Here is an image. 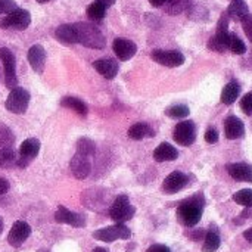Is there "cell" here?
Returning a JSON list of instances; mask_svg holds the SVG:
<instances>
[{
	"mask_svg": "<svg viewBox=\"0 0 252 252\" xmlns=\"http://www.w3.org/2000/svg\"><path fill=\"white\" fill-rule=\"evenodd\" d=\"M74 30L77 34V43L89 49H105L106 38L96 25L89 22H75Z\"/></svg>",
	"mask_w": 252,
	"mask_h": 252,
	"instance_id": "1",
	"label": "cell"
},
{
	"mask_svg": "<svg viewBox=\"0 0 252 252\" xmlns=\"http://www.w3.org/2000/svg\"><path fill=\"white\" fill-rule=\"evenodd\" d=\"M202 210H204V198L202 195L193 196L190 199L183 201L177 208V219L180 224L186 227L196 226L202 219Z\"/></svg>",
	"mask_w": 252,
	"mask_h": 252,
	"instance_id": "2",
	"label": "cell"
},
{
	"mask_svg": "<svg viewBox=\"0 0 252 252\" xmlns=\"http://www.w3.org/2000/svg\"><path fill=\"white\" fill-rule=\"evenodd\" d=\"M134 213H136V208L130 204L127 195L117 196L112 207L109 208V216L117 224H124L126 221L131 220Z\"/></svg>",
	"mask_w": 252,
	"mask_h": 252,
	"instance_id": "3",
	"label": "cell"
},
{
	"mask_svg": "<svg viewBox=\"0 0 252 252\" xmlns=\"http://www.w3.org/2000/svg\"><path fill=\"white\" fill-rule=\"evenodd\" d=\"M30 103V92L25 90L24 87H15L10 90L7 99H6V109L12 114L22 115L27 112Z\"/></svg>",
	"mask_w": 252,
	"mask_h": 252,
	"instance_id": "4",
	"label": "cell"
},
{
	"mask_svg": "<svg viewBox=\"0 0 252 252\" xmlns=\"http://www.w3.org/2000/svg\"><path fill=\"white\" fill-rule=\"evenodd\" d=\"M31 24V15L27 9L16 7L10 13H7L1 21L0 27L3 30H15V31H24Z\"/></svg>",
	"mask_w": 252,
	"mask_h": 252,
	"instance_id": "5",
	"label": "cell"
},
{
	"mask_svg": "<svg viewBox=\"0 0 252 252\" xmlns=\"http://www.w3.org/2000/svg\"><path fill=\"white\" fill-rule=\"evenodd\" d=\"M0 61L3 63L4 69V84L9 90L15 89L18 84V77H16V59L15 55L12 53L10 49L7 47H0Z\"/></svg>",
	"mask_w": 252,
	"mask_h": 252,
	"instance_id": "6",
	"label": "cell"
},
{
	"mask_svg": "<svg viewBox=\"0 0 252 252\" xmlns=\"http://www.w3.org/2000/svg\"><path fill=\"white\" fill-rule=\"evenodd\" d=\"M131 232L126 224H114L109 227L99 229L93 233V238L102 242H114L118 239H130Z\"/></svg>",
	"mask_w": 252,
	"mask_h": 252,
	"instance_id": "7",
	"label": "cell"
},
{
	"mask_svg": "<svg viewBox=\"0 0 252 252\" xmlns=\"http://www.w3.org/2000/svg\"><path fill=\"white\" fill-rule=\"evenodd\" d=\"M174 142L180 146H190L196 140V126L193 121L186 120L176 126L174 128Z\"/></svg>",
	"mask_w": 252,
	"mask_h": 252,
	"instance_id": "8",
	"label": "cell"
},
{
	"mask_svg": "<svg viewBox=\"0 0 252 252\" xmlns=\"http://www.w3.org/2000/svg\"><path fill=\"white\" fill-rule=\"evenodd\" d=\"M40 152V140L35 137H30L27 140L22 142L21 148H19V158H18V165L21 168L28 167V164L38 155Z\"/></svg>",
	"mask_w": 252,
	"mask_h": 252,
	"instance_id": "9",
	"label": "cell"
},
{
	"mask_svg": "<svg viewBox=\"0 0 252 252\" xmlns=\"http://www.w3.org/2000/svg\"><path fill=\"white\" fill-rule=\"evenodd\" d=\"M151 56L157 63L168 66V68H176L185 63L183 53L177 50H154Z\"/></svg>",
	"mask_w": 252,
	"mask_h": 252,
	"instance_id": "10",
	"label": "cell"
},
{
	"mask_svg": "<svg viewBox=\"0 0 252 252\" xmlns=\"http://www.w3.org/2000/svg\"><path fill=\"white\" fill-rule=\"evenodd\" d=\"M30 235H31V227H30V224H28L27 221L19 220V221H16V223L12 226L9 235H7V242H9L10 247L19 248V247L30 238Z\"/></svg>",
	"mask_w": 252,
	"mask_h": 252,
	"instance_id": "11",
	"label": "cell"
},
{
	"mask_svg": "<svg viewBox=\"0 0 252 252\" xmlns=\"http://www.w3.org/2000/svg\"><path fill=\"white\" fill-rule=\"evenodd\" d=\"M69 168H71V173L75 179L84 180L89 177V174L92 171V159L87 155L75 154L71 159Z\"/></svg>",
	"mask_w": 252,
	"mask_h": 252,
	"instance_id": "12",
	"label": "cell"
},
{
	"mask_svg": "<svg viewBox=\"0 0 252 252\" xmlns=\"http://www.w3.org/2000/svg\"><path fill=\"white\" fill-rule=\"evenodd\" d=\"M189 183V177L182 173V171H173L171 174H168L162 183V190L168 195H174L177 192H180L182 189H185Z\"/></svg>",
	"mask_w": 252,
	"mask_h": 252,
	"instance_id": "13",
	"label": "cell"
},
{
	"mask_svg": "<svg viewBox=\"0 0 252 252\" xmlns=\"http://www.w3.org/2000/svg\"><path fill=\"white\" fill-rule=\"evenodd\" d=\"M55 220L58 223L68 224V226H72V227H84L86 226V217L83 214L69 211L68 208L62 207V205L55 213Z\"/></svg>",
	"mask_w": 252,
	"mask_h": 252,
	"instance_id": "14",
	"label": "cell"
},
{
	"mask_svg": "<svg viewBox=\"0 0 252 252\" xmlns=\"http://www.w3.org/2000/svg\"><path fill=\"white\" fill-rule=\"evenodd\" d=\"M112 49H114V53L117 55V58L120 61H128L131 59L136 52H137V46L136 43H133L131 40L128 38H123V37H118L114 40L112 43Z\"/></svg>",
	"mask_w": 252,
	"mask_h": 252,
	"instance_id": "15",
	"label": "cell"
},
{
	"mask_svg": "<svg viewBox=\"0 0 252 252\" xmlns=\"http://www.w3.org/2000/svg\"><path fill=\"white\" fill-rule=\"evenodd\" d=\"M28 62L37 74H43L46 66V50L41 44H34L28 50Z\"/></svg>",
	"mask_w": 252,
	"mask_h": 252,
	"instance_id": "16",
	"label": "cell"
},
{
	"mask_svg": "<svg viewBox=\"0 0 252 252\" xmlns=\"http://www.w3.org/2000/svg\"><path fill=\"white\" fill-rule=\"evenodd\" d=\"M227 173L236 182H247L252 183V165L245 162H233L226 165Z\"/></svg>",
	"mask_w": 252,
	"mask_h": 252,
	"instance_id": "17",
	"label": "cell"
},
{
	"mask_svg": "<svg viewBox=\"0 0 252 252\" xmlns=\"http://www.w3.org/2000/svg\"><path fill=\"white\" fill-rule=\"evenodd\" d=\"M93 68L106 80H112L115 78V75L118 74V62L112 58H102L93 62Z\"/></svg>",
	"mask_w": 252,
	"mask_h": 252,
	"instance_id": "18",
	"label": "cell"
},
{
	"mask_svg": "<svg viewBox=\"0 0 252 252\" xmlns=\"http://www.w3.org/2000/svg\"><path fill=\"white\" fill-rule=\"evenodd\" d=\"M224 133L229 140H236L244 137L245 134V124L235 115H230L224 121Z\"/></svg>",
	"mask_w": 252,
	"mask_h": 252,
	"instance_id": "19",
	"label": "cell"
},
{
	"mask_svg": "<svg viewBox=\"0 0 252 252\" xmlns=\"http://www.w3.org/2000/svg\"><path fill=\"white\" fill-rule=\"evenodd\" d=\"M55 37L58 41H61L62 44L71 46L77 43V34L74 30V24H62L55 30Z\"/></svg>",
	"mask_w": 252,
	"mask_h": 252,
	"instance_id": "20",
	"label": "cell"
},
{
	"mask_svg": "<svg viewBox=\"0 0 252 252\" xmlns=\"http://www.w3.org/2000/svg\"><path fill=\"white\" fill-rule=\"evenodd\" d=\"M177 158H179V151H177L173 145H170V143H167V142L161 143V145L154 151V159H155L157 162L174 161V159H177Z\"/></svg>",
	"mask_w": 252,
	"mask_h": 252,
	"instance_id": "21",
	"label": "cell"
},
{
	"mask_svg": "<svg viewBox=\"0 0 252 252\" xmlns=\"http://www.w3.org/2000/svg\"><path fill=\"white\" fill-rule=\"evenodd\" d=\"M61 105H62L63 108L72 109L74 112H77V114L81 115V117H86L87 112H89L87 105H86L81 99L74 97V96H65V97H62V99H61Z\"/></svg>",
	"mask_w": 252,
	"mask_h": 252,
	"instance_id": "22",
	"label": "cell"
},
{
	"mask_svg": "<svg viewBox=\"0 0 252 252\" xmlns=\"http://www.w3.org/2000/svg\"><path fill=\"white\" fill-rule=\"evenodd\" d=\"M154 130L146 123H136L128 128V137L133 140H142L145 137H154Z\"/></svg>",
	"mask_w": 252,
	"mask_h": 252,
	"instance_id": "23",
	"label": "cell"
},
{
	"mask_svg": "<svg viewBox=\"0 0 252 252\" xmlns=\"http://www.w3.org/2000/svg\"><path fill=\"white\" fill-rule=\"evenodd\" d=\"M241 93V87L236 81H230L221 92V102L224 105H232Z\"/></svg>",
	"mask_w": 252,
	"mask_h": 252,
	"instance_id": "24",
	"label": "cell"
},
{
	"mask_svg": "<svg viewBox=\"0 0 252 252\" xmlns=\"http://www.w3.org/2000/svg\"><path fill=\"white\" fill-rule=\"evenodd\" d=\"M221 245V239H220V235L217 230L211 229L207 232L205 235V241H204V247H202V251L204 252H216Z\"/></svg>",
	"mask_w": 252,
	"mask_h": 252,
	"instance_id": "25",
	"label": "cell"
},
{
	"mask_svg": "<svg viewBox=\"0 0 252 252\" xmlns=\"http://www.w3.org/2000/svg\"><path fill=\"white\" fill-rule=\"evenodd\" d=\"M227 13L229 16L232 18H238V19H242L245 15H248V4L244 1V0H233L230 3V6L227 7Z\"/></svg>",
	"mask_w": 252,
	"mask_h": 252,
	"instance_id": "26",
	"label": "cell"
},
{
	"mask_svg": "<svg viewBox=\"0 0 252 252\" xmlns=\"http://www.w3.org/2000/svg\"><path fill=\"white\" fill-rule=\"evenodd\" d=\"M227 35H229V31L227 32H216V35L210 40V49L214 50V52H226L227 50Z\"/></svg>",
	"mask_w": 252,
	"mask_h": 252,
	"instance_id": "27",
	"label": "cell"
},
{
	"mask_svg": "<svg viewBox=\"0 0 252 252\" xmlns=\"http://www.w3.org/2000/svg\"><path fill=\"white\" fill-rule=\"evenodd\" d=\"M227 49L235 55H244L247 52L245 43L235 32H229L227 35Z\"/></svg>",
	"mask_w": 252,
	"mask_h": 252,
	"instance_id": "28",
	"label": "cell"
},
{
	"mask_svg": "<svg viewBox=\"0 0 252 252\" xmlns=\"http://www.w3.org/2000/svg\"><path fill=\"white\" fill-rule=\"evenodd\" d=\"M13 145H15V134L6 124L0 123V149L13 148Z\"/></svg>",
	"mask_w": 252,
	"mask_h": 252,
	"instance_id": "29",
	"label": "cell"
},
{
	"mask_svg": "<svg viewBox=\"0 0 252 252\" xmlns=\"http://www.w3.org/2000/svg\"><path fill=\"white\" fill-rule=\"evenodd\" d=\"M87 16L92 19V21H102L105 18V13H106V7L97 1H93L87 6V10H86Z\"/></svg>",
	"mask_w": 252,
	"mask_h": 252,
	"instance_id": "30",
	"label": "cell"
},
{
	"mask_svg": "<svg viewBox=\"0 0 252 252\" xmlns=\"http://www.w3.org/2000/svg\"><path fill=\"white\" fill-rule=\"evenodd\" d=\"M94 151H96V146H94V142L92 139H89V137L78 139V142H77V154L93 157Z\"/></svg>",
	"mask_w": 252,
	"mask_h": 252,
	"instance_id": "31",
	"label": "cell"
},
{
	"mask_svg": "<svg viewBox=\"0 0 252 252\" xmlns=\"http://www.w3.org/2000/svg\"><path fill=\"white\" fill-rule=\"evenodd\" d=\"M189 114H190V111L186 105H174V106H170L168 109H165V115L170 118H176V120L186 118V117H189Z\"/></svg>",
	"mask_w": 252,
	"mask_h": 252,
	"instance_id": "32",
	"label": "cell"
},
{
	"mask_svg": "<svg viewBox=\"0 0 252 252\" xmlns=\"http://www.w3.org/2000/svg\"><path fill=\"white\" fill-rule=\"evenodd\" d=\"M15 161H18V159H16V155L13 152V148L0 149V167L9 168V167L13 165Z\"/></svg>",
	"mask_w": 252,
	"mask_h": 252,
	"instance_id": "33",
	"label": "cell"
},
{
	"mask_svg": "<svg viewBox=\"0 0 252 252\" xmlns=\"http://www.w3.org/2000/svg\"><path fill=\"white\" fill-rule=\"evenodd\" d=\"M233 201L242 207H252V189H242L233 195Z\"/></svg>",
	"mask_w": 252,
	"mask_h": 252,
	"instance_id": "34",
	"label": "cell"
},
{
	"mask_svg": "<svg viewBox=\"0 0 252 252\" xmlns=\"http://www.w3.org/2000/svg\"><path fill=\"white\" fill-rule=\"evenodd\" d=\"M241 109L244 114L251 115L252 114V92L247 93L242 99H241Z\"/></svg>",
	"mask_w": 252,
	"mask_h": 252,
	"instance_id": "35",
	"label": "cell"
},
{
	"mask_svg": "<svg viewBox=\"0 0 252 252\" xmlns=\"http://www.w3.org/2000/svg\"><path fill=\"white\" fill-rule=\"evenodd\" d=\"M241 21H242V27H244V31H245L247 37L250 38V41L252 43V15L251 13L245 15Z\"/></svg>",
	"mask_w": 252,
	"mask_h": 252,
	"instance_id": "36",
	"label": "cell"
},
{
	"mask_svg": "<svg viewBox=\"0 0 252 252\" xmlns=\"http://www.w3.org/2000/svg\"><path fill=\"white\" fill-rule=\"evenodd\" d=\"M18 6H16V1L15 0H0V15L1 13H10L12 10H15Z\"/></svg>",
	"mask_w": 252,
	"mask_h": 252,
	"instance_id": "37",
	"label": "cell"
},
{
	"mask_svg": "<svg viewBox=\"0 0 252 252\" xmlns=\"http://www.w3.org/2000/svg\"><path fill=\"white\" fill-rule=\"evenodd\" d=\"M219 131L214 128V127H211V128H208L207 130V133H205V142L207 143H210V145H214V143H217L219 142Z\"/></svg>",
	"mask_w": 252,
	"mask_h": 252,
	"instance_id": "38",
	"label": "cell"
},
{
	"mask_svg": "<svg viewBox=\"0 0 252 252\" xmlns=\"http://www.w3.org/2000/svg\"><path fill=\"white\" fill-rule=\"evenodd\" d=\"M146 252H171V250L165 245H159V244H155V245H151Z\"/></svg>",
	"mask_w": 252,
	"mask_h": 252,
	"instance_id": "39",
	"label": "cell"
},
{
	"mask_svg": "<svg viewBox=\"0 0 252 252\" xmlns=\"http://www.w3.org/2000/svg\"><path fill=\"white\" fill-rule=\"evenodd\" d=\"M9 182L4 180V179H0V195H4L7 190H9Z\"/></svg>",
	"mask_w": 252,
	"mask_h": 252,
	"instance_id": "40",
	"label": "cell"
},
{
	"mask_svg": "<svg viewBox=\"0 0 252 252\" xmlns=\"http://www.w3.org/2000/svg\"><path fill=\"white\" fill-rule=\"evenodd\" d=\"M94 1H97V3H100V4H103V6L108 9V7H111L117 0H94Z\"/></svg>",
	"mask_w": 252,
	"mask_h": 252,
	"instance_id": "41",
	"label": "cell"
},
{
	"mask_svg": "<svg viewBox=\"0 0 252 252\" xmlns=\"http://www.w3.org/2000/svg\"><path fill=\"white\" fill-rule=\"evenodd\" d=\"M168 0H149V3L154 6V7H159V6H162V4H165Z\"/></svg>",
	"mask_w": 252,
	"mask_h": 252,
	"instance_id": "42",
	"label": "cell"
},
{
	"mask_svg": "<svg viewBox=\"0 0 252 252\" xmlns=\"http://www.w3.org/2000/svg\"><path fill=\"white\" fill-rule=\"evenodd\" d=\"M244 238H245V239H247L248 242H251V244H252V227H251V229H248V230H245V232H244Z\"/></svg>",
	"mask_w": 252,
	"mask_h": 252,
	"instance_id": "43",
	"label": "cell"
},
{
	"mask_svg": "<svg viewBox=\"0 0 252 252\" xmlns=\"http://www.w3.org/2000/svg\"><path fill=\"white\" fill-rule=\"evenodd\" d=\"M93 252H108V250H105V248H100V247H97V248H94Z\"/></svg>",
	"mask_w": 252,
	"mask_h": 252,
	"instance_id": "44",
	"label": "cell"
},
{
	"mask_svg": "<svg viewBox=\"0 0 252 252\" xmlns=\"http://www.w3.org/2000/svg\"><path fill=\"white\" fill-rule=\"evenodd\" d=\"M1 232H3V220L0 219V235H1Z\"/></svg>",
	"mask_w": 252,
	"mask_h": 252,
	"instance_id": "45",
	"label": "cell"
},
{
	"mask_svg": "<svg viewBox=\"0 0 252 252\" xmlns=\"http://www.w3.org/2000/svg\"><path fill=\"white\" fill-rule=\"evenodd\" d=\"M35 1H38V3H46V1H50V0H35Z\"/></svg>",
	"mask_w": 252,
	"mask_h": 252,
	"instance_id": "46",
	"label": "cell"
}]
</instances>
